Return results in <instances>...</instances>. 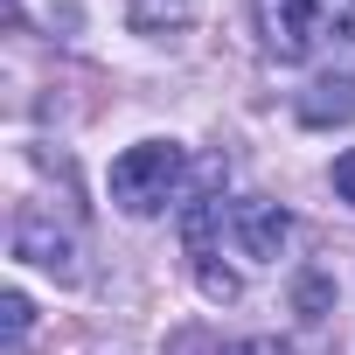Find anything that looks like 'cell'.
Wrapping results in <instances>:
<instances>
[{"label":"cell","mask_w":355,"mask_h":355,"mask_svg":"<svg viewBox=\"0 0 355 355\" xmlns=\"http://www.w3.org/2000/svg\"><path fill=\"white\" fill-rule=\"evenodd\" d=\"M258 42L272 63H313L355 42V0H258Z\"/></svg>","instance_id":"obj_1"},{"label":"cell","mask_w":355,"mask_h":355,"mask_svg":"<svg viewBox=\"0 0 355 355\" xmlns=\"http://www.w3.org/2000/svg\"><path fill=\"white\" fill-rule=\"evenodd\" d=\"M182 174H189V153L174 139H139L112 160V202L125 216H160L174 196H182Z\"/></svg>","instance_id":"obj_2"},{"label":"cell","mask_w":355,"mask_h":355,"mask_svg":"<svg viewBox=\"0 0 355 355\" xmlns=\"http://www.w3.org/2000/svg\"><path fill=\"white\" fill-rule=\"evenodd\" d=\"M15 258H21V265H42V272L63 279V286L84 272L77 230H70L63 216H49V209H21V216H15Z\"/></svg>","instance_id":"obj_3"},{"label":"cell","mask_w":355,"mask_h":355,"mask_svg":"<svg viewBox=\"0 0 355 355\" xmlns=\"http://www.w3.org/2000/svg\"><path fill=\"white\" fill-rule=\"evenodd\" d=\"M230 237H237V251L251 265H272L286 251V237H293V216L279 202H265V196H244V202H230Z\"/></svg>","instance_id":"obj_4"},{"label":"cell","mask_w":355,"mask_h":355,"mask_svg":"<svg viewBox=\"0 0 355 355\" xmlns=\"http://www.w3.org/2000/svg\"><path fill=\"white\" fill-rule=\"evenodd\" d=\"M300 119H306V125H327V119H355V84H348V77H334V84H313V91L300 98Z\"/></svg>","instance_id":"obj_5"},{"label":"cell","mask_w":355,"mask_h":355,"mask_svg":"<svg viewBox=\"0 0 355 355\" xmlns=\"http://www.w3.org/2000/svg\"><path fill=\"white\" fill-rule=\"evenodd\" d=\"M196 15V0H125V21L139 35H167V28H182Z\"/></svg>","instance_id":"obj_6"},{"label":"cell","mask_w":355,"mask_h":355,"mask_svg":"<svg viewBox=\"0 0 355 355\" xmlns=\"http://www.w3.org/2000/svg\"><path fill=\"white\" fill-rule=\"evenodd\" d=\"M28 320H35L28 293H21V286H8V293H0V341H8V355L28 341Z\"/></svg>","instance_id":"obj_7"},{"label":"cell","mask_w":355,"mask_h":355,"mask_svg":"<svg viewBox=\"0 0 355 355\" xmlns=\"http://www.w3.org/2000/svg\"><path fill=\"white\" fill-rule=\"evenodd\" d=\"M209 355H293V341H279V334H244V341H223V348H209Z\"/></svg>","instance_id":"obj_8"},{"label":"cell","mask_w":355,"mask_h":355,"mask_svg":"<svg viewBox=\"0 0 355 355\" xmlns=\"http://www.w3.org/2000/svg\"><path fill=\"white\" fill-rule=\"evenodd\" d=\"M327 313V279H300V320H320Z\"/></svg>","instance_id":"obj_9"},{"label":"cell","mask_w":355,"mask_h":355,"mask_svg":"<svg viewBox=\"0 0 355 355\" xmlns=\"http://www.w3.org/2000/svg\"><path fill=\"white\" fill-rule=\"evenodd\" d=\"M334 196H341V202H355V153H341V160H334Z\"/></svg>","instance_id":"obj_10"}]
</instances>
